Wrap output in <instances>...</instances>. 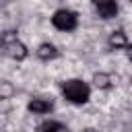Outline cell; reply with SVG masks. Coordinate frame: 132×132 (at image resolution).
I'll list each match as a JSON object with an SVG mask.
<instances>
[{
	"label": "cell",
	"instance_id": "obj_10",
	"mask_svg": "<svg viewBox=\"0 0 132 132\" xmlns=\"http://www.w3.org/2000/svg\"><path fill=\"white\" fill-rule=\"evenodd\" d=\"M10 93H12V87H10V82L2 80V82H0V95H2V99H6Z\"/></svg>",
	"mask_w": 132,
	"mask_h": 132
},
{
	"label": "cell",
	"instance_id": "obj_8",
	"mask_svg": "<svg viewBox=\"0 0 132 132\" xmlns=\"http://www.w3.org/2000/svg\"><path fill=\"white\" fill-rule=\"evenodd\" d=\"M37 56H39L41 60H54V58H58V50H56L52 43H41V45L37 47Z\"/></svg>",
	"mask_w": 132,
	"mask_h": 132
},
{
	"label": "cell",
	"instance_id": "obj_5",
	"mask_svg": "<svg viewBox=\"0 0 132 132\" xmlns=\"http://www.w3.org/2000/svg\"><path fill=\"white\" fill-rule=\"evenodd\" d=\"M27 107H29V111H33V113H47V111L54 109V101H52V99H43V97H35V99L29 101Z\"/></svg>",
	"mask_w": 132,
	"mask_h": 132
},
{
	"label": "cell",
	"instance_id": "obj_6",
	"mask_svg": "<svg viewBox=\"0 0 132 132\" xmlns=\"http://www.w3.org/2000/svg\"><path fill=\"white\" fill-rule=\"evenodd\" d=\"M107 45H109L111 50H122V47H128V39H126V33H124L122 29L113 31V33L109 35V39H107Z\"/></svg>",
	"mask_w": 132,
	"mask_h": 132
},
{
	"label": "cell",
	"instance_id": "obj_7",
	"mask_svg": "<svg viewBox=\"0 0 132 132\" xmlns=\"http://www.w3.org/2000/svg\"><path fill=\"white\" fill-rule=\"evenodd\" d=\"M37 130H39V132H68V128H66L64 124L54 122V120H45V122H41Z\"/></svg>",
	"mask_w": 132,
	"mask_h": 132
},
{
	"label": "cell",
	"instance_id": "obj_13",
	"mask_svg": "<svg viewBox=\"0 0 132 132\" xmlns=\"http://www.w3.org/2000/svg\"><path fill=\"white\" fill-rule=\"evenodd\" d=\"M128 2H132V0H128Z\"/></svg>",
	"mask_w": 132,
	"mask_h": 132
},
{
	"label": "cell",
	"instance_id": "obj_4",
	"mask_svg": "<svg viewBox=\"0 0 132 132\" xmlns=\"http://www.w3.org/2000/svg\"><path fill=\"white\" fill-rule=\"evenodd\" d=\"M91 2L97 6L101 19H111V16L118 14V4H116V0H91Z\"/></svg>",
	"mask_w": 132,
	"mask_h": 132
},
{
	"label": "cell",
	"instance_id": "obj_3",
	"mask_svg": "<svg viewBox=\"0 0 132 132\" xmlns=\"http://www.w3.org/2000/svg\"><path fill=\"white\" fill-rule=\"evenodd\" d=\"M52 23H54V27L60 29V31H72V29L76 27V23H78V16H76V12L62 8V10H58V12L52 16Z\"/></svg>",
	"mask_w": 132,
	"mask_h": 132
},
{
	"label": "cell",
	"instance_id": "obj_2",
	"mask_svg": "<svg viewBox=\"0 0 132 132\" xmlns=\"http://www.w3.org/2000/svg\"><path fill=\"white\" fill-rule=\"evenodd\" d=\"M2 52H4L8 58H12V60H25V58H27V47H25V43H21V41L16 39V35H12L10 31L4 33V37H2Z\"/></svg>",
	"mask_w": 132,
	"mask_h": 132
},
{
	"label": "cell",
	"instance_id": "obj_11",
	"mask_svg": "<svg viewBox=\"0 0 132 132\" xmlns=\"http://www.w3.org/2000/svg\"><path fill=\"white\" fill-rule=\"evenodd\" d=\"M126 56H128V60L132 62V43H128V47H126Z\"/></svg>",
	"mask_w": 132,
	"mask_h": 132
},
{
	"label": "cell",
	"instance_id": "obj_9",
	"mask_svg": "<svg viewBox=\"0 0 132 132\" xmlns=\"http://www.w3.org/2000/svg\"><path fill=\"white\" fill-rule=\"evenodd\" d=\"M93 82H95L97 89H109L111 82H113V78H111L109 74H105V72H97V74L93 76Z\"/></svg>",
	"mask_w": 132,
	"mask_h": 132
},
{
	"label": "cell",
	"instance_id": "obj_12",
	"mask_svg": "<svg viewBox=\"0 0 132 132\" xmlns=\"http://www.w3.org/2000/svg\"><path fill=\"white\" fill-rule=\"evenodd\" d=\"M82 132H97V130H93V128H87V130H82Z\"/></svg>",
	"mask_w": 132,
	"mask_h": 132
},
{
	"label": "cell",
	"instance_id": "obj_1",
	"mask_svg": "<svg viewBox=\"0 0 132 132\" xmlns=\"http://www.w3.org/2000/svg\"><path fill=\"white\" fill-rule=\"evenodd\" d=\"M62 93H64V97H66L70 103H76V105L87 103L89 97H91V89H89V85L82 82V80H78V78L66 80V82L62 85Z\"/></svg>",
	"mask_w": 132,
	"mask_h": 132
}]
</instances>
